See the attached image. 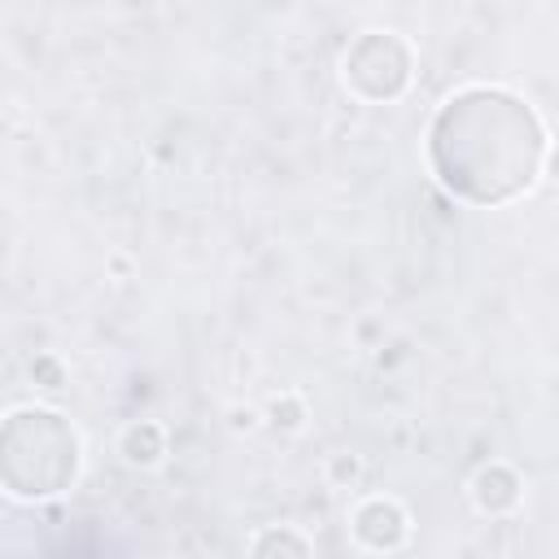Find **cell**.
I'll return each mask as SVG.
<instances>
[{"label":"cell","instance_id":"cell-1","mask_svg":"<svg viewBox=\"0 0 559 559\" xmlns=\"http://www.w3.org/2000/svg\"><path fill=\"white\" fill-rule=\"evenodd\" d=\"M411 66L415 52L397 31H362L345 57H341V79L358 100H397L411 87Z\"/></svg>","mask_w":559,"mask_h":559},{"label":"cell","instance_id":"cell-2","mask_svg":"<svg viewBox=\"0 0 559 559\" xmlns=\"http://www.w3.org/2000/svg\"><path fill=\"white\" fill-rule=\"evenodd\" d=\"M349 533L362 550H376V555H393L406 546L411 537V515L397 498L389 493H371L362 498L354 511H349Z\"/></svg>","mask_w":559,"mask_h":559},{"label":"cell","instance_id":"cell-3","mask_svg":"<svg viewBox=\"0 0 559 559\" xmlns=\"http://www.w3.org/2000/svg\"><path fill=\"white\" fill-rule=\"evenodd\" d=\"M524 498V485L511 463H485L472 476V502L480 515H511Z\"/></svg>","mask_w":559,"mask_h":559},{"label":"cell","instance_id":"cell-4","mask_svg":"<svg viewBox=\"0 0 559 559\" xmlns=\"http://www.w3.org/2000/svg\"><path fill=\"white\" fill-rule=\"evenodd\" d=\"M118 454L131 463V467H157L162 454H166V428L157 419H131L122 432H118Z\"/></svg>","mask_w":559,"mask_h":559},{"label":"cell","instance_id":"cell-5","mask_svg":"<svg viewBox=\"0 0 559 559\" xmlns=\"http://www.w3.org/2000/svg\"><path fill=\"white\" fill-rule=\"evenodd\" d=\"M249 559H314V550L293 524H262L249 537Z\"/></svg>","mask_w":559,"mask_h":559},{"label":"cell","instance_id":"cell-6","mask_svg":"<svg viewBox=\"0 0 559 559\" xmlns=\"http://www.w3.org/2000/svg\"><path fill=\"white\" fill-rule=\"evenodd\" d=\"M26 376H31V384L44 389V393L66 389V380H70V371H66V362H61L57 354H35V358L26 362Z\"/></svg>","mask_w":559,"mask_h":559},{"label":"cell","instance_id":"cell-7","mask_svg":"<svg viewBox=\"0 0 559 559\" xmlns=\"http://www.w3.org/2000/svg\"><path fill=\"white\" fill-rule=\"evenodd\" d=\"M266 419L280 428V432H297L301 424H306V402H301V393H275L271 397V406H266Z\"/></svg>","mask_w":559,"mask_h":559},{"label":"cell","instance_id":"cell-8","mask_svg":"<svg viewBox=\"0 0 559 559\" xmlns=\"http://www.w3.org/2000/svg\"><path fill=\"white\" fill-rule=\"evenodd\" d=\"M362 459L354 454V450H336V454H328V463H323V476H328V485H336V489H354L358 480H362Z\"/></svg>","mask_w":559,"mask_h":559},{"label":"cell","instance_id":"cell-9","mask_svg":"<svg viewBox=\"0 0 559 559\" xmlns=\"http://www.w3.org/2000/svg\"><path fill=\"white\" fill-rule=\"evenodd\" d=\"M258 419H262V415H258L253 406H227V428H231V432H253Z\"/></svg>","mask_w":559,"mask_h":559},{"label":"cell","instance_id":"cell-10","mask_svg":"<svg viewBox=\"0 0 559 559\" xmlns=\"http://www.w3.org/2000/svg\"><path fill=\"white\" fill-rule=\"evenodd\" d=\"M542 170L559 179V148H546V166H542Z\"/></svg>","mask_w":559,"mask_h":559}]
</instances>
